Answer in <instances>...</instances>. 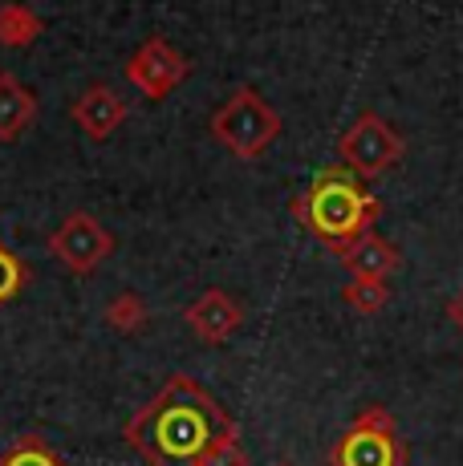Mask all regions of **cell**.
Returning <instances> with one entry per match:
<instances>
[{
	"instance_id": "obj_4",
	"label": "cell",
	"mask_w": 463,
	"mask_h": 466,
	"mask_svg": "<svg viewBox=\"0 0 463 466\" xmlns=\"http://www.w3.org/2000/svg\"><path fill=\"white\" fill-rule=\"evenodd\" d=\"M46 248H49V256L66 268V272L90 276L114 256V231L90 211H69L66 219L49 231Z\"/></svg>"
},
{
	"instance_id": "obj_17",
	"label": "cell",
	"mask_w": 463,
	"mask_h": 466,
	"mask_svg": "<svg viewBox=\"0 0 463 466\" xmlns=\"http://www.w3.org/2000/svg\"><path fill=\"white\" fill-rule=\"evenodd\" d=\"M200 466H248V454H244V446H240V430L228 438H220V442L200 459Z\"/></svg>"
},
{
	"instance_id": "obj_2",
	"label": "cell",
	"mask_w": 463,
	"mask_h": 466,
	"mask_svg": "<svg viewBox=\"0 0 463 466\" xmlns=\"http://www.w3.org/2000/svg\"><path fill=\"white\" fill-rule=\"evenodd\" d=\"M378 199L366 195L358 183H354L350 170L329 167L309 183L305 195L293 199V215L314 231L317 239L337 252L342 244H354L358 236H366L370 223L378 219Z\"/></svg>"
},
{
	"instance_id": "obj_10",
	"label": "cell",
	"mask_w": 463,
	"mask_h": 466,
	"mask_svg": "<svg viewBox=\"0 0 463 466\" xmlns=\"http://www.w3.org/2000/svg\"><path fill=\"white\" fill-rule=\"evenodd\" d=\"M334 256L342 259L345 268H350L354 280H382V284H386V276L395 272L398 264H403L398 248H395V244H386L382 236H374V231L358 236L354 244H342Z\"/></svg>"
},
{
	"instance_id": "obj_15",
	"label": "cell",
	"mask_w": 463,
	"mask_h": 466,
	"mask_svg": "<svg viewBox=\"0 0 463 466\" xmlns=\"http://www.w3.org/2000/svg\"><path fill=\"white\" fill-rule=\"evenodd\" d=\"M342 297H345V304H350L354 312H362V317H374V312L386 309L390 289L382 280H350L342 289Z\"/></svg>"
},
{
	"instance_id": "obj_3",
	"label": "cell",
	"mask_w": 463,
	"mask_h": 466,
	"mask_svg": "<svg viewBox=\"0 0 463 466\" xmlns=\"http://www.w3.org/2000/svg\"><path fill=\"white\" fill-rule=\"evenodd\" d=\"M211 138L240 163H256L281 138V114L252 86H240L211 114Z\"/></svg>"
},
{
	"instance_id": "obj_8",
	"label": "cell",
	"mask_w": 463,
	"mask_h": 466,
	"mask_svg": "<svg viewBox=\"0 0 463 466\" xmlns=\"http://www.w3.org/2000/svg\"><path fill=\"white\" fill-rule=\"evenodd\" d=\"M183 320L203 345H224L244 325V304L224 289H208L183 309Z\"/></svg>"
},
{
	"instance_id": "obj_7",
	"label": "cell",
	"mask_w": 463,
	"mask_h": 466,
	"mask_svg": "<svg viewBox=\"0 0 463 466\" xmlns=\"http://www.w3.org/2000/svg\"><path fill=\"white\" fill-rule=\"evenodd\" d=\"M187 74H191V61H187L167 37H159V33H150L127 61V82L139 86L150 102L167 97Z\"/></svg>"
},
{
	"instance_id": "obj_1",
	"label": "cell",
	"mask_w": 463,
	"mask_h": 466,
	"mask_svg": "<svg viewBox=\"0 0 463 466\" xmlns=\"http://www.w3.org/2000/svg\"><path fill=\"white\" fill-rule=\"evenodd\" d=\"M228 434H236L228 410L187 373H171L122 430L150 466H200L203 454Z\"/></svg>"
},
{
	"instance_id": "obj_13",
	"label": "cell",
	"mask_w": 463,
	"mask_h": 466,
	"mask_svg": "<svg viewBox=\"0 0 463 466\" xmlns=\"http://www.w3.org/2000/svg\"><path fill=\"white\" fill-rule=\"evenodd\" d=\"M147 300L139 297V292H118L110 304H106V312H102V320L114 329V333H127V337H135L147 329Z\"/></svg>"
},
{
	"instance_id": "obj_5",
	"label": "cell",
	"mask_w": 463,
	"mask_h": 466,
	"mask_svg": "<svg viewBox=\"0 0 463 466\" xmlns=\"http://www.w3.org/2000/svg\"><path fill=\"white\" fill-rule=\"evenodd\" d=\"M337 155H342V163L350 167L354 175L374 178V175H382V170H390L395 163H403L406 142L386 118L362 114V118H354L350 130L337 138Z\"/></svg>"
},
{
	"instance_id": "obj_9",
	"label": "cell",
	"mask_w": 463,
	"mask_h": 466,
	"mask_svg": "<svg viewBox=\"0 0 463 466\" xmlns=\"http://www.w3.org/2000/svg\"><path fill=\"white\" fill-rule=\"evenodd\" d=\"M74 122H77V130L86 134V138H94V142H106L114 130L127 122V97L118 94L114 86H90V89H82V94L74 97Z\"/></svg>"
},
{
	"instance_id": "obj_12",
	"label": "cell",
	"mask_w": 463,
	"mask_h": 466,
	"mask_svg": "<svg viewBox=\"0 0 463 466\" xmlns=\"http://www.w3.org/2000/svg\"><path fill=\"white\" fill-rule=\"evenodd\" d=\"M46 33V21H41L37 8L21 5V0H8L0 5V49H25Z\"/></svg>"
},
{
	"instance_id": "obj_14",
	"label": "cell",
	"mask_w": 463,
	"mask_h": 466,
	"mask_svg": "<svg viewBox=\"0 0 463 466\" xmlns=\"http://www.w3.org/2000/svg\"><path fill=\"white\" fill-rule=\"evenodd\" d=\"M0 466H69L41 434H25L0 454Z\"/></svg>"
},
{
	"instance_id": "obj_19",
	"label": "cell",
	"mask_w": 463,
	"mask_h": 466,
	"mask_svg": "<svg viewBox=\"0 0 463 466\" xmlns=\"http://www.w3.org/2000/svg\"><path fill=\"white\" fill-rule=\"evenodd\" d=\"M273 466H289V462H273Z\"/></svg>"
},
{
	"instance_id": "obj_6",
	"label": "cell",
	"mask_w": 463,
	"mask_h": 466,
	"mask_svg": "<svg viewBox=\"0 0 463 466\" xmlns=\"http://www.w3.org/2000/svg\"><path fill=\"white\" fill-rule=\"evenodd\" d=\"M334 466H398L395 418L382 406H370L354 418V426L337 438Z\"/></svg>"
},
{
	"instance_id": "obj_11",
	"label": "cell",
	"mask_w": 463,
	"mask_h": 466,
	"mask_svg": "<svg viewBox=\"0 0 463 466\" xmlns=\"http://www.w3.org/2000/svg\"><path fill=\"white\" fill-rule=\"evenodd\" d=\"M37 122V94L16 74H0V147H13Z\"/></svg>"
},
{
	"instance_id": "obj_16",
	"label": "cell",
	"mask_w": 463,
	"mask_h": 466,
	"mask_svg": "<svg viewBox=\"0 0 463 466\" xmlns=\"http://www.w3.org/2000/svg\"><path fill=\"white\" fill-rule=\"evenodd\" d=\"M29 284V268H25L21 256H13L5 244H0V304L16 300Z\"/></svg>"
},
{
	"instance_id": "obj_18",
	"label": "cell",
	"mask_w": 463,
	"mask_h": 466,
	"mask_svg": "<svg viewBox=\"0 0 463 466\" xmlns=\"http://www.w3.org/2000/svg\"><path fill=\"white\" fill-rule=\"evenodd\" d=\"M448 317H451V325H456L459 333H463V289L456 292V297H451V304H448Z\"/></svg>"
}]
</instances>
